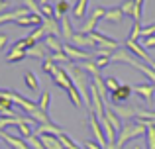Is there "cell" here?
<instances>
[{
	"label": "cell",
	"instance_id": "ab89813d",
	"mask_svg": "<svg viewBox=\"0 0 155 149\" xmlns=\"http://www.w3.org/2000/svg\"><path fill=\"white\" fill-rule=\"evenodd\" d=\"M8 8V2H0V14H2V10H6Z\"/></svg>",
	"mask_w": 155,
	"mask_h": 149
},
{
	"label": "cell",
	"instance_id": "60d3db41",
	"mask_svg": "<svg viewBox=\"0 0 155 149\" xmlns=\"http://www.w3.org/2000/svg\"><path fill=\"white\" fill-rule=\"evenodd\" d=\"M134 149H143V147H140V145H136V147H134Z\"/></svg>",
	"mask_w": 155,
	"mask_h": 149
},
{
	"label": "cell",
	"instance_id": "484cf974",
	"mask_svg": "<svg viewBox=\"0 0 155 149\" xmlns=\"http://www.w3.org/2000/svg\"><path fill=\"white\" fill-rule=\"evenodd\" d=\"M49 104H51V94L45 90L41 96H39V100H38V108H39L41 112H45V114H47V110H49Z\"/></svg>",
	"mask_w": 155,
	"mask_h": 149
},
{
	"label": "cell",
	"instance_id": "6da1fadb",
	"mask_svg": "<svg viewBox=\"0 0 155 149\" xmlns=\"http://www.w3.org/2000/svg\"><path fill=\"white\" fill-rule=\"evenodd\" d=\"M140 135H145V126L143 124L128 122L126 126H122L120 134H118V138H116V145H114V149H122L130 139H136V138H140Z\"/></svg>",
	"mask_w": 155,
	"mask_h": 149
},
{
	"label": "cell",
	"instance_id": "7402d4cb",
	"mask_svg": "<svg viewBox=\"0 0 155 149\" xmlns=\"http://www.w3.org/2000/svg\"><path fill=\"white\" fill-rule=\"evenodd\" d=\"M69 8H71V4H69L67 0H59V2L53 6V12H55V20H57V22H61L63 16H67Z\"/></svg>",
	"mask_w": 155,
	"mask_h": 149
},
{
	"label": "cell",
	"instance_id": "b9f144b4",
	"mask_svg": "<svg viewBox=\"0 0 155 149\" xmlns=\"http://www.w3.org/2000/svg\"><path fill=\"white\" fill-rule=\"evenodd\" d=\"M0 2H6V0H0Z\"/></svg>",
	"mask_w": 155,
	"mask_h": 149
},
{
	"label": "cell",
	"instance_id": "ac0fdd59",
	"mask_svg": "<svg viewBox=\"0 0 155 149\" xmlns=\"http://www.w3.org/2000/svg\"><path fill=\"white\" fill-rule=\"evenodd\" d=\"M61 37L63 39H67V41H71L73 39V35H75V31H73V24H71V20L67 18V16H63L61 18Z\"/></svg>",
	"mask_w": 155,
	"mask_h": 149
},
{
	"label": "cell",
	"instance_id": "3957f363",
	"mask_svg": "<svg viewBox=\"0 0 155 149\" xmlns=\"http://www.w3.org/2000/svg\"><path fill=\"white\" fill-rule=\"evenodd\" d=\"M63 53L69 57V61H75V63L92 61V59H94V53H91V51H84V49H79V47L71 45V43H63Z\"/></svg>",
	"mask_w": 155,
	"mask_h": 149
},
{
	"label": "cell",
	"instance_id": "74e56055",
	"mask_svg": "<svg viewBox=\"0 0 155 149\" xmlns=\"http://www.w3.org/2000/svg\"><path fill=\"white\" fill-rule=\"evenodd\" d=\"M84 147H87V149H102L100 145H96L94 141H91V139H87V141H84Z\"/></svg>",
	"mask_w": 155,
	"mask_h": 149
},
{
	"label": "cell",
	"instance_id": "52a82bcc",
	"mask_svg": "<svg viewBox=\"0 0 155 149\" xmlns=\"http://www.w3.org/2000/svg\"><path fill=\"white\" fill-rule=\"evenodd\" d=\"M51 79L55 80L57 84H59L61 88H63L65 92L69 90V88H73V83H71V76H69V73H67V69L65 67H61V65H57L55 67V71L51 73Z\"/></svg>",
	"mask_w": 155,
	"mask_h": 149
},
{
	"label": "cell",
	"instance_id": "7a4b0ae2",
	"mask_svg": "<svg viewBox=\"0 0 155 149\" xmlns=\"http://www.w3.org/2000/svg\"><path fill=\"white\" fill-rule=\"evenodd\" d=\"M112 61H126V63H130V65L137 67V71H141V73L151 80V84H155V71H151V67H147V65H141V63L137 61L132 53L118 49V51H114V53H112Z\"/></svg>",
	"mask_w": 155,
	"mask_h": 149
},
{
	"label": "cell",
	"instance_id": "f1b7e54d",
	"mask_svg": "<svg viewBox=\"0 0 155 149\" xmlns=\"http://www.w3.org/2000/svg\"><path fill=\"white\" fill-rule=\"evenodd\" d=\"M94 63H96V67L102 71L104 67H108L110 63H112V55H94Z\"/></svg>",
	"mask_w": 155,
	"mask_h": 149
},
{
	"label": "cell",
	"instance_id": "ba28073f",
	"mask_svg": "<svg viewBox=\"0 0 155 149\" xmlns=\"http://www.w3.org/2000/svg\"><path fill=\"white\" fill-rule=\"evenodd\" d=\"M0 139H2V141H6V143H8V145H10L12 149H30V145L26 143V139H24V138L12 135V134H8L6 130H4V131H0Z\"/></svg>",
	"mask_w": 155,
	"mask_h": 149
},
{
	"label": "cell",
	"instance_id": "d6986e66",
	"mask_svg": "<svg viewBox=\"0 0 155 149\" xmlns=\"http://www.w3.org/2000/svg\"><path fill=\"white\" fill-rule=\"evenodd\" d=\"M43 43H45V47L51 53H63V43H61V39L55 37V35H47V37L43 39Z\"/></svg>",
	"mask_w": 155,
	"mask_h": 149
},
{
	"label": "cell",
	"instance_id": "ffe728a7",
	"mask_svg": "<svg viewBox=\"0 0 155 149\" xmlns=\"http://www.w3.org/2000/svg\"><path fill=\"white\" fill-rule=\"evenodd\" d=\"M104 120L112 126V130L116 131V134H120V130H122V122H120V118H118L116 114H114L110 108H104Z\"/></svg>",
	"mask_w": 155,
	"mask_h": 149
},
{
	"label": "cell",
	"instance_id": "8fae6325",
	"mask_svg": "<svg viewBox=\"0 0 155 149\" xmlns=\"http://www.w3.org/2000/svg\"><path fill=\"white\" fill-rule=\"evenodd\" d=\"M51 55V51L47 49L45 47V43L43 41H39V43H35L34 47H31V49H28V57H34V59H47Z\"/></svg>",
	"mask_w": 155,
	"mask_h": 149
},
{
	"label": "cell",
	"instance_id": "e0dca14e",
	"mask_svg": "<svg viewBox=\"0 0 155 149\" xmlns=\"http://www.w3.org/2000/svg\"><path fill=\"white\" fill-rule=\"evenodd\" d=\"M12 106H14V102H12L10 98L0 96V116H6V118H18V116L14 114V110H12Z\"/></svg>",
	"mask_w": 155,
	"mask_h": 149
},
{
	"label": "cell",
	"instance_id": "f546056e",
	"mask_svg": "<svg viewBox=\"0 0 155 149\" xmlns=\"http://www.w3.org/2000/svg\"><path fill=\"white\" fill-rule=\"evenodd\" d=\"M104 84H106V90H108L110 94H112L114 90H118V88H120V80H118L116 76H106V79H104Z\"/></svg>",
	"mask_w": 155,
	"mask_h": 149
},
{
	"label": "cell",
	"instance_id": "5bb4252c",
	"mask_svg": "<svg viewBox=\"0 0 155 149\" xmlns=\"http://www.w3.org/2000/svg\"><path fill=\"white\" fill-rule=\"evenodd\" d=\"M38 138H39V141H41V145L45 149H63V145H61V141H59L57 135L41 134V135H38Z\"/></svg>",
	"mask_w": 155,
	"mask_h": 149
},
{
	"label": "cell",
	"instance_id": "44dd1931",
	"mask_svg": "<svg viewBox=\"0 0 155 149\" xmlns=\"http://www.w3.org/2000/svg\"><path fill=\"white\" fill-rule=\"evenodd\" d=\"M34 134H35V135H41V134L59 135V134H63V130H61L59 126H55V124H41V126H38V130H35Z\"/></svg>",
	"mask_w": 155,
	"mask_h": 149
},
{
	"label": "cell",
	"instance_id": "cb8c5ba5",
	"mask_svg": "<svg viewBox=\"0 0 155 149\" xmlns=\"http://www.w3.org/2000/svg\"><path fill=\"white\" fill-rule=\"evenodd\" d=\"M24 83H26V86L30 88L31 92H38L39 90V80H38V76L31 73V71H28V73L24 75Z\"/></svg>",
	"mask_w": 155,
	"mask_h": 149
},
{
	"label": "cell",
	"instance_id": "d4e9b609",
	"mask_svg": "<svg viewBox=\"0 0 155 149\" xmlns=\"http://www.w3.org/2000/svg\"><path fill=\"white\" fill-rule=\"evenodd\" d=\"M26 57H28V51L14 49V47H12V51L6 55V61L8 63H18V61H22V59H26Z\"/></svg>",
	"mask_w": 155,
	"mask_h": 149
},
{
	"label": "cell",
	"instance_id": "4316f807",
	"mask_svg": "<svg viewBox=\"0 0 155 149\" xmlns=\"http://www.w3.org/2000/svg\"><path fill=\"white\" fill-rule=\"evenodd\" d=\"M57 138H59V141H61V145H63V149H81L71 138H69L67 134H65V131H63V134H59Z\"/></svg>",
	"mask_w": 155,
	"mask_h": 149
},
{
	"label": "cell",
	"instance_id": "e575fe53",
	"mask_svg": "<svg viewBox=\"0 0 155 149\" xmlns=\"http://www.w3.org/2000/svg\"><path fill=\"white\" fill-rule=\"evenodd\" d=\"M140 34H141V24L134 22V24H132V31H130V37H128V39H132V41H137Z\"/></svg>",
	"mask_w": 155,
	"mask_h": 149
},
{
	"label": "cell",
	"instance_id": "1f68e13d",
	"mask_svg": "<svg viewBox=\"0 0 155 149\" xmlns=\"http://www.w3.org/2000/svg\"><path fill=\"white\" fill-rule=\"evenodd\" d=\"M39 16L41 18H55V12H53V6H49V4H43V6H39Z\"/></svg>",
	"mask_w": 155,
	"mask_h": 149
},
{
	"label": "cell",
	"instance_id": "7c38bea8",
	"mask_svg": "<svg viewBox=\"0 0 155 149\" xmlns=\"http://www.w3.org/2000/svg\"><path fill=\"white\" fill-rule=\"evenodd\" d=\"M71 45L79 47V49H83V47H94L96 49V45H94V41H92L91 35L79 34V31H75V35H73V39H71Z\"/></svg>",
	"mask_w": 155,
	"mask_h": 149
},
{
	"label": "cell",
	"instance_id": "4fadbf2b",
	"mask_svg": "<svg viewBox=\"0 0 155 149\" xmlns=\"http://www.w3.org/2000/svg\"><path fill=\"white\" fill-rule=\"evenodd\" d=\"M134 92H137V94H140L145 102H151V100H153V94H155V86H153V84H149V83L136 84V86H134Z\"/></svg>",
	"mask_w": 155,
	"mask_h": 149
},
{
	"label": "cell",
	"instance_id": "d6a6232c",
	"mask_svg": "<svg viewBox=\"0 0 155 149\" xmlns=\"http://www.w3.org/2000/svg\"><path fill=\"white\" fill-rule=\"evenodd\" d=\"M26 143L30 145V149H45V147L41 145V141H39V138L35 134L30 135V138H26Z\"/></svg>",
	"mask_w": 155,
	"mask_h": 149
},
{
	"label": "cell",
	"instance_id": "30bf717a",
	"mask_svg": "<svg viewBox=\"0 0 155 149\" xmlns=\"http://www.w3.org/2000/svg\"><path fill=\"white\" fill-rule=\"evenodd\" d=\"M14 24L16 26H24V28H39L43 24V18L39 14H28L24 18H18Z\"/></svg>",
	"mask_w": 155,
	"mask_h": 149
},
{
	"label": "cell",
	"instance_id": "8992f818",
	"mask_svg": "<svg viewBox=\"0 0 155 149\" xmlns=\"http://www.w3.org/2000/svg\"><path fill=\"white\" fill-rule=\"evenodd\" d=\"M132 92H134V86H130V84H120V88L110 94V100H112L114 106H122V104H126L130 100Z\"/></svg>",
	"mask_w": 155,
	"mask_h": 149
},
{
	"label": "cell",
	"instance_id": "5b68a950",
	"mask_svg": "<svg viewBox=\"0 0 155 149\" xmlns=\"http://www.w3.org/2000/svg\"><path fill=\"white\" fill-rule=\"evenodd\" d=\"M104 14H106V8H102V6H96L94 10H92L91 18H88L87 22H84V26H81L79 34H84V35L92 34V31H94V28H96V22H98L100 18H104Z\"/></svg>",
	"mask_w": 155,
	"mask_h": 149
},
{
	"label": "cell",
	"instance_id": "83f0119b",
	"mask_svg": "<svg viewBox=\"0 0 155 149\" xmlns=\"http://www.w3.org/2000/svg\"><path fill=\"white\" fill-rule=\"evenodd\" d=\"M145 138H147V149H155V126H145Z\"/></svg>",
	"mask_w": 155,
	"mask_h": 149
},
{
	"label": "cell",
	"instance_id": "9a60e30c",
	"mask_svg": "<svg viewBox=\"0 0 155 149\" xmlns=\"http://www.w3.org/2000/svg\"><path fill=\"white\" fill-rule=\"evenodd\" d=\"M110 110H112L118 118H136V114H137L136 106H126V104H122V106H114V108H110Z\"/></svg>",
	"mask_w": 155,
	"mask_h": 149
},
{
	"label": "cell",
	"instance_id": "d590c367",
	"mask_svg": "<svg viewBox=\"0 0 155 149\" xmlns=\"http://www.w3.org/2000/svg\"><path fill=\"white\" fill-rule=\"evenodd\" d=\"M153 34H155V24H151V26H147V28H143V30H141V34H140V37H141V39H147V37H151Z\"/></svg>",
	"mask_w": 155,
	"mask_h": 149
},
{
	"label": "cell",
	"instance_id": "9c48e42d",
	"mask_svg": "<svg viewBox=\"0 0 155 149\" xmlns=\"http://www.w3.org/2000/svg\"><path fill=\"white\" fill-rule=\"evenodd\" d=\"M31 14L30 10H28L26 6H20V8H14V10L10 12H2L0 14V24H6V22H16L18 18H24V16Z\"/></svg>",
	"mask_w": 155,
	"mask_h": 149
},
{
	"label": "cell",
	"instance_id": "f35d334b",
	"mask_svg": "<svg viewBox=\"0 0 155 149\" xmlns=\"http://www.w3.org/2000/svg\"><path fill=\"white\" fill-rule=\"evenodd\" d=\"M6 43H8V35L6 34H0V49H4Z\"/></svg>",
	"mask_w": 155,
	"mask_h": 149
},
{
	"label": "cell",
	"instance_id": "277c9868",
	"mask_svg": "<svg viewBox=\"0 0 155 149\" xmlns=\"http://www.w3.org/2000/svg\"><path fill=\"white\" fill-rule=\"evenodd\" d=\"M124 45H126V49H128L132 55H137L140 59H143V61H145V63H147V65H149V67H151V69L155 71V61H153L151 57H149V53L145 51V47L141 45V43L132 41V39H126V43H124Z\"/></svg>",
	"mask_w": 155,
	"mask_h": 149
},
{
	"label": "cell",
	"instance_id": "2e32d148",
	"mask_svg": "<svg viewBox=\"0 0 155 149\" xmlns=\"http://www.w3.org/2000/svg\"><path fill=\"white\" fill-rule=\"evenodd\" d=\"M104 20L108 24H112V26H118V24H122V20H124V14H122L120 8H110V10H106L104 14Z\"/></svg>",
	"mask_w": 155,
	"mask_h": 149
},
{
	"label": "cell",
	"instance_id": "7bdbcfd3",
	"mask_svg": "<svg viewBox=\"0 0 155 149\" xmlns=\"http://www.w3.org/2000/svg\"><path fill=\"white\" fill-rule=\"evenodd\" d=\"M38 2H39V0H38Z\"/></svg>",
	"mask_w": 155,
	"mask_h": 149
},
{
	"label": "cell",
	"instance_id": "836d02e7",
	"mask_svg": "<svg viewBox=\"0 0 155 149\" xmlns=\"http://www.w3.org/2000/svg\"><path fill=\"white\" fill-rule=\"evenodd\" d=\"M118 8L122 10V14H124V16H126V14L132 16V14H134V0H124V2H122Z\"/></svg>",
	"mask_w": 155,
	"mask_h": 149
},
{
	"label": "cell",
	"instance_id": "4dcf8cb0",
	"mask_svg": "<svg viewBox=\"0 0 155 149\" xmlns=\"http://www.w3.org/2000/svg\"><path fill=\"white\" fill-rule=\"evenodd\" d=\"M141 8H143V0H134L132 18H134V22H137V24H141Z\"/></svg>",
	"mask_w": 155,
	"mask_h": 149
},
{
	"label": "cell",
	"instance_id": "603a6c76",
	"mask_svg": "<svg viewBox=\"0 0 155 149\" xmlns=\"http://www.w3.org/2000/svg\"><path fill=\"white\" fill-rule=\"evenodd\" d=\"M87 6H88V0H77L75 6H73V16L77 20H83L84 14H87Z\"/></svg>",
	"mask_w": 155,
	"mask_h": 149
},
{
	"label": "cell",
	"instance_id": "8d00e7d4",
	"mask_svg": "<svg viewBox=\"0 0 155 149\" xmlns=\"http://www.w3.org/2000/svg\"><path fill=\"white\" fill-rule=\"evenodd\" d=\"M143 47L153 49V47H155V35H151V37H147V39H143Z\"/></svg>",
	"mask_w": 155,
	"mask_h": 149
}]
</instances>
